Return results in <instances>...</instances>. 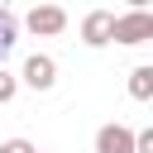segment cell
Segmentation results:
<instances>
[{
    "mask_svg": "<svg viewBox=\"0 0 153 153\" xmlns=\"http://www.w3.org/2000/svg\"><path fill=\"white\" fill-rule=\"evenodd\" d=\"M148 38H153V10L134 5V10L115 14V29H110V43H124V48H134V43H148Z\"/></svg>",
    "mask_w": 153,
    "mask_h": 153,
    "instance_id": "6da1fadb",
    "label": "cell"
},
{
    "mask_svg": "<svg viewBox=\"0 0 153 153\" xmlns=\"http://www.w3.org/2000/svg\"><path fill=\"white\" fill-rule=\"evenodd\" d=\"M19 81H24L29 91H53V86H57V57H48V53H33V57H24V67H19Z\"/></svg>",
    "mask_w": 153,
    "mask_h": 153,
    "instance_id": "7a4b0ae2",
    "label": "cell"
},
{
    "mask_svg": "<svg viewBox=\"0 0 153 153\" xmlns=\"http://www.w3.org/2000/svg\"><path fill=\"white\" fill-rule=\"evenodd\" d=\"M24 29H29V33H43V38H57V33L67 29V10H62V5H33V10L24 14Z\"/></svg>",
    "mask_w": 153,
    "mask_h": 153,
    "instance_id": "3957f363",
    "label": "cell"
},
{
    "mask_svg": "<svg viewBox=\"0 0 153 153\" xmlns=\"http://www.w3.org/2000/svg\"><path fill=\"white\" fill-rule=\"evenodd\" d=\"M115 29V10H86L81 14V43L86 48H105Z\"/></svg>",
    "mask_w": 153,
    "mask_h": 153,
    "instance_id": "277c9868",
    "label": "cell"
},
{
    "mask_svg": "<svg viewBox=\"0 0 153 153\" xmlns=\"http://www.w3.org/2000/svg\"><path fill=\"white\" fill-rule=\"evenodd\" d=\"M96 153H134V129L129 124H100L96 129Z\"/></svg>",
    "mask_w": 153,
    "mask_h": 153,
    "instance_id": "5b68a950",
    "label": "cell"
},
{
    "mask_svg": "<svg viewBox=\"0 0 153 153\" xmlns=\"http://www.w3.org/2000/svg\"><path fill=\"white\" fill-rule=\"evenodd\" d=\"M14 43H19V19L0 5V67H5V57L14 53Z\"/></svg>",
    "mask_w": 153,
    "mask_h": 153,
    "instance_id": "8992f818",
    "label": "cell"
},
{
    "mask_svg": "<svg viewBox=\"0 0 153 153\" xmlns=\"http://www.w3.org/2000/svg\"><path fill=\"white\" fill-rule=\"evenodd\" d=\"M129 96H134V100H153V67H148V62H139V67L129 72Z\"/></svg>",
    "mask_w": 153,
    "mask_h": 153,
    "instance_id": "52a82bcc",
    "label": "cell"
},
{
    "mask_svg": "<svg viewBox=\"0 0 153 153\" xmlns=\"http://www.w3.org/2000/svg\"><path fill=\"white\" fill-rule=\"evenodd\" d=\"M14 96H19V76H14L10 67H0V105H10Z\"/></svg>",
    "mask_w": 153,
    "mask_h": 153,
    "instance_id": "ba28073f",
    "label": "cell"
},
{
    "mask_svg": "<svg viewBox=\"0 0 153 153\" xmlns=\"http://www.w3.org/2000/svg\"><path fill=\"white\" fill-rule=\"evenodd\" d=\"M134 153H153V129H134Z\"/></svg>",
    "mask_w": 153,
    "mask_h": 153,
    "instance_id": "9c48e42d",
    "label": "cell"
},
{
    "mask_svg": "<svg viewBox=\"0 0 153 153\" xmlns=\"http://www.w3.org/2000/svg\"><path fill=\"white\" fill-rule=\"evenodd\" d=\"M0 153H38V148H33L29 139H5V143H0Z\"/></svg>",
    "mask_w": 153,
    "mask_h": 153,
    "instance_id": "30bf717a",
    "label": "cell"
},
{
    "mask_svg": "<svg viewBox=\"0 0 153 153\" xmlns=\"http://www.w3.org/2000/svg\"><path fill=\"white\" fill-rule=\"evenodd\" d=\"M38 153H43V148H38Z\"/></svg>",
    "mask_w": 153,
    "mask_h": 153,
    "instance_id": "8fae6325",
    "label": "cell"
}]
</instances>
